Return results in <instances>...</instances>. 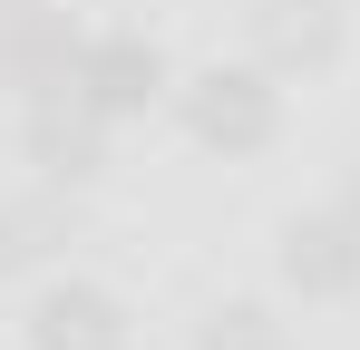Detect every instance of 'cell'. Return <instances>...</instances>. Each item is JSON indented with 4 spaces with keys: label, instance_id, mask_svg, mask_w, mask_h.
<instances>
[{
    "label": "cell",
    "instance_id": "6da1fadb",
    "mask_svg": "<svg viewBox=\"0 0 360 350\" xmlns=\"http://www.w3.org/2000/svg\"><path fill=\"white\" fill-rule=\"evenodd\" d=\"M176 117H185V136L205 146V156H263L273 136H283V88H273V68L253 58V68H195L176 88Z\"/></svg>",
    "mask_w": 360,
    "mask_h": 350
},
{
    "label": "cell",
    "instance_id": "7a4b0ae2",
    "mask_svg": "<svg viewBox=\"0 0 360 350\" xmlns=\"http://www.w3.org/2000/svg\"><path fill=\"white\" fill-rule=\"evenodd\" d=\"M68 88L108 117V127H127V117H146L156 98H166V49L136 39V30H108V39L78 49V78H68Z\"/></svg>",
    "mask_w": 360,
    "mask_h": 350
},
{
    "label": "cell",
    "instance_id": "3957f363",
    "mask_svg": "<svg viewBox=\"0 0 360 350\" xmlns=\"http://www.w3.org/2000/svg\"><path fill=\"white\" fill-rule=\"evenodd\" d=\"M243 20H253V58H263L273 78H311V68H331L341 39H351L341 0H253Z\"/></svg>",
    "mask_w": 360,
    "mask_h": 350
},
{
    "label": "cell",
    "instance_id": "277c9868",
    "mask_svg": "<svg viewBox=\"0 0 360 350\" xmlns=\"http://www.w3.org/2000/svg\"><path fill=\"white\" fill-rule=\"evenodd\" d=\"M78 30H68L49 0H30V10H0V88H20V98H59L68 78H78Z\"/></svg>",
    "mask_w": 360,
    "mask_h": 350
},
{
    "label": "cell",
    "instance_id": "5b68a950",
    "mask_svg": "<svg viewBox=\"0 0 360 350\" xmlns=\"http://www.w3.org/2000/svg\"><path fill=\"white\" fill-rule=\"evenodd\" d=\"M20 331H30V350H127V302L78 283V273H59V283H39Z\"/></svg>",
    "mask_w": 360,
    "mask_h": 350
},
{
    "label": "cell",
    "instance_id": "8992f818",
    "mask_svg": "<svg viewBox=\"0 0 360 350\" xmlns=\"http://www.w3.org/2000/svg\"><path fill=\"white\" fill-rule=\"evenodd\" d=\"M283 283H292L302 302H351L360 292V224L341 214V205L283 224Z\"/></svg>",
    "mask_w": 360,
    "mask_h": 350
},
{
    "label": "cell",
    "instance_id": "52a82bcc",
    "mask_svg": "<svg viewBox=\"0 0 360 350\" xmlns=\"http://www.w3.org/2000/svg\"><path fill=\"white\" fill-rule=\"evenodd\" d=\"M30 166H39V185H88L108 166V117L88 108L78 88L30 98Z\"/></svg>",
    "mask_w": 360,
    "mask_h": 350
},
{
    "label": "cell",
    "instance_id": "ba28073f",
    "mask_svg": "<svg viewBox=\"0 0 360 350\" xmlns=\"http://www.w3.org/2000/svg\"><path fill=\"white\" fill-rule=\"evenodd\" d=\"M195 350H292V331L263 311V302H214L195 321Z\"/></svg>",
    "mask_w": 360,
    "mask_h": 350
},
{
    "label": "cell",
    "instance_id": "9c48e42d",
    "mask_svg": "<svg viewBox=\"0 0 360 350\" xmlns=\"http://www.w3.org/2000/svg\"><path fill=\"white\" fill-rule=\"evenodd\" d=\"M341 214H351V224H360V166H351V185H341Z\"/></svg>",
    "mask_w": 360,
    "mask_h": 350
},
{
    "label": "cell",
    "instance_id": "30bf717a",
    "mask_svg": "<svg viewBox=\"0 0 360 350\" xmlns=\"http://www.w3.org/2000/svg\"><path fill=\"white\" fill-rule=\"evenodd\" d=\"M0 283H10V243H0Z\"/></svg>",
    "mask_w": 360,
    "mask_h": 350
},
{
    "label": "cell",
    "instance_id": "8fae6325",
    "mask_svg": "<svg viewBox=\"0 0 360 350\" xmlns=\"http://www.w3.org/2000/svg\"><path fill=\"white\" fill-rule=\"evenodd\" d=\"M0 10H30V0H0Z\"/></svg>",
    "mask_w": 360,
    "mask_h": 350
}]
</instances>
